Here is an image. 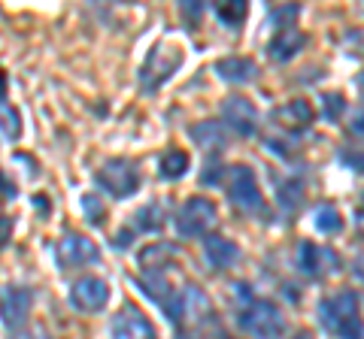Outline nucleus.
Listing matches in <instances>:
<instances>
[{
    "label": "nucleus",
    "instance_id": "6",
    "mask_svg": "<svg viewBox=\"0 0 364 339\" xmlns=\"http://www.w3.org/2000/svg\"><path fill=\"white\" fill-rule=\"evenodd\" d=\"M179 64H182V49L173 46V43H158L140 70V85L146 91H155V88H161L167 79L173 76Z\"/></svg>",
    "mask_w": 364,
    "mask_h": 339
},
{
    "label": "nucleus",
    "instance_id": "10",
    "mask_svg": "<svg viewBox=\"0 0 364 339\" xmlns=\"http://www.w3.org/2000/svg\"><path fill=\"white\" fill-rule=\"evenodd\" d=\"M31 306H33V294L21 285H9L4 294H0V318L9 330H21L31 318Z\"/></svg>",
    "mask_w": 364,
    "mask_h": 339
},
{
    "label": "nucleus",
    "instance_id": "17",
    "mask_svg": "<svg viewBox=\"0 0 364 339\" xmlns=\"http://www.w3.org/2000/svg\"><path fill=\"white\" fill-rule=\"evenodd\" d=\"M304 43H306V37H304L298 28H286V30H279L277 37H273V43L267 46V52H270L273 61L286 64V61H291L294 55L304 49Z\"/></svg>",
    "mask_w": 364,
    "mask_h": 339
},
{
    "label": "nucleus",
    "instance_id": "25",
    "mask_svg": "<svg viewBox=\"0 0 364 339\" xmlns=\"http://www.w3.org/2000/svg\"><path fill=\"white\" fill-rule=\"evenodd\" d=\"M0 137L9 140V143L21 137V118H18V112L9 106V104H4V100H0Z\"/></svg>",
    "mask_w": 364,
    "mask_h": 339
},
{
    "label": "nucleus",
    "instance_id": "12",
    "mask_svg": "<svg viewBox=\"0 0 364 339\" xmlns=\"http://www.w3.org/2000/svg\"><path fill=\"white\" fill-rule=\"evenodd\" d=\"M109 333H112V339H158L152 321L136 306H124L112 315Z\"/></svg>",
    "mask_w": 364,
    "mask_h": 339
},
{
    "label": "nucleus",
    "instance_id": "34",
    "mask_svg": "<svg viewBox=\"0 0 364 339\" xmlns=\"http://www.w3.org/2000/svg\"><path fill=\"white\" fill-rule=\"evenodd\" d=\"M0 191H6V194H16V188H13V185H6V182H4V176H0Z\"/></svg>",
    "mask_w": 364,
    "mask_h": 339
},
{
    "label": "nucleus",
    "instance_id": "29",
    "mask_svg": "<svg viewBox=\"0 0 364 339\" xmlns=\"http://www.w3.org/2000/svg\"><path fill=\"white\" fill-rule=\"evenodd\" d=\"M340 161H343L352 173H364V149H346L343 155H340Z\"/></svg>",
    "mask_w": 364,
    "mask_h": 339
},
{
    "label": "nucleus",
    "instance_id": "20",
    "mask_svg": "<svg viewBox=\"0 0 364 339\" xmlns=\"http://www.w3.org/2000/svg\"><path fill=\"white\" fill-rule=\"evenodd\" d=\"M277 197H279V206L291 216V212L301 206L304 182H301L298 176H282V179H277Z\"/></svg>",
    "mask_w": 364,
    "mask_h": 339
},
{
    "label": "nucleus",
    "instance_id": "2",
    "mask_svg": "<svg viewBox=\"0 0 364 339\" xmlns=\"http://www.w3.org/2000/svg\"><path fill=\"white\" fill-rule=\"evenodd\" d=\"M318 321L337 339H364V321H361V303L355 291H337L318 303Z\"/></svg>",
    "mask_w": 364,
    "mask_h": 339
},
{
    "label": "nucleus",
    "instance_id": "7",
    "mask_svg": "<svg viewBox=\"0 0 364 339\" xmlns=\"http://www.w3.org/2000/svg\"><path fill=\"white\" fill-rule=\"evenodd\" d=\"M213 318H215V312H213L210 297L195 285V282H186V285H182V294H179L176 315L170 321L182 324V327H203V324H210Z\"/></svg>",
    "mask_w": 364,
    "mask_h": 339
},
{
    "label": "nucleus",
    "instance_id": "11",
    "mask_svg": "<svg viewBox=\"0 0 364 339\" xmlns=\"http://www.w3.org/2000/svg\"><path fill=\"white\" fill-rule=\"evenodd\" d=\"M222 118H225V128H231L240 137H255L258 133V109L240 94H231L222 100Z\"/></svg>",
    "mask_w": 364,
    "mask_h": 339
},
{
    "label": "nucleus",
    "instance_id": "8",
    "mask_svg": "<svg viewBox=\"0 0 364 339\" xmlns=\"http://www.w3.org/2000/svg\"><path fill=\"white\" fill-rule=\"evenodd\" d=\"M294 264L306 279H322L331 276L340 269V255L328 245H316V243H298V252H294Z\"/></svg>",
    "mask_w": 364,
    "mask_h": 339
},
{
    "label": "nucleus",
    "instance_id": "27",
    "mask_svg": "<svg viewBox=\"0 0 364 339\" xmlns=\"http://www.w3.org/2000/svg\"><path fill=\"white\" fill-rule=\"evenodd\" d=\"M322 100H325V118H328V121H337V118L346 112V100H343V94H325Z\"/></svg>",
    "mask_w": 364,
    "mask_h": 339
},
{
    "label": "nucleus",
    "instance_id": "22",
    "mask_svg": "<svg viewBox=\"0 0 364 339\" xmlns=\"http://www.w3.org/2000/svg\"><path fill=\"white\" fill-rule=\"evenodd\" d=\"M188 164H191L188 152H182V149H167V152L161 155V161H158V170H161V179H179V176H186Z\"/></svg>",
    "mask_w": 364,
    "mask_h": 339
},
{
    "label": "nucleus",
    "instance_id": "9",
    "mask_svg": "<svg viewBox=\"0 0 364 339\" xmlns=\"http://www.w3.org/2000/svg\"><path fill=\"white\" fill-rule=\"evenodd\" d=\"M55 261L64 269H73V267H85V264H97L100 261V252L97 245L88 240L82 233H64L58 245H55Z\"/></svg>",
    "mask_w": 364,
    "mask_h": 339
},
{
    "label": "nucleus",
    "instance_id": "33",
    "mask_svg": "<svg viewBox=\"0 0 364 339\" xmlns=\"http://www.w3.org/2000/svg\"><path fill=\"white\" fill-rule=\"evenodd\" d=\"M355 228H358V233H364V194H361V203L355 209Z\"/></svg>",
    "mask_w": 364,
    "mask_h": 339
},
{
    "label": "nucleus",
    "instance_id": "18",
    "mask_svg": "<svg viewBox=\"0 0 364 339\" xmlns=\"http://www.w3.org/2000/svg\"><path fill=\"white\" fill-rule=\"evenodd\" d=\"M191 140H195L200 149H207V152H222V145L228 140V133H225V124L219 121H200L191 128Z\"/></svg>",
    "mask_w": 364,
    "mask_h": 339
},
{
    "label": "nucleus",
    "instance_id": "14",
    "mask_svg": "<svg viewBox=\"0 0 364 339\" xmlns=\"http://www.w3.org/2000/svg\"><path fill=\"white\" fill-rule=\"evenodd\" d=\"M270 118L277 121V128H282V130H306L316 118V109L310 106V100H289L286 106L273 109Z\"/></svg>",
    "mask_w": 364,
    "mask_h": 339
},
{
    "label": "nucleus",
    "instance_id": "15",
    "mask_svg": "<svg viewBox=\"0 0 364 339\" xmlns=\"http://www.w3.org/2000/svg\"><path fill=\"white\" fill-rule=\"evenodd\" d=\"M203 261H207L215 273H222V269L240 261V248H237V243L225 240V236H203Z\"/></svg>",
    "mask_w": 364,
    "mask_h": 339
},
{
    "label": "nucleus",
    "instance_id": "19",
    "mask_svg": "<svg viewBox=\"0 0 364 339\" xmlns=\"http://www.w3.org/2000/svg\"><path fill=\"white\" fill-rule=\"evenodd\" d=\"M164 216H167V209H164V203H146L143 209H136V216L131 218V230L134 233H140V230H158L164 224Z\"/></svg>",
    "mask_w": 364,
    "mask_h": 339
},
{
    "label": "nucleus",
    "instance_id": "21",
    "mask_svg": "<svg viewBox=\"0 0 364 339\" xmlns=\"http://www.w3.org/2000/svg\"><path fill=\"white\" fill-rule=\"evenodd\" d=\"M313 224H316L318 233L337 236L340 230H343V216H340V209L334 206V203H322V206H316V212H313Z\"/></svg>",
    "mask_w": 364,
    "mask_h": 339
},
{
    "label": "nucleus",
    "instance_id": "26",
    "mask_svg": "<svg viewBox=\"0 0 364 339\" xmlns=\"http://www.w3.org/2000/svg\"><path fill=\"white\" fill-rule=\"evenodd\" d=\"M82 212H85V221H91V224H104L107 206H104V200H100V197L85 194V197H82Z\"/></svg>",
    "mask_w": 364,
    "mask_h": 339
},
{
    "label": "nucleus",
    "instance_id": "13",
    "mask_svg": "<svg viewBox=\"0 0 364 339\" xmlns=\"http://www.w3.org/2000/svg\"><path fill=\"white\" fill-rule=\"evenodd\" d=\"M109 300V285L97 276H82L70 285V303L79 312H100Z\"/></svg>",
    "mask_w": 364,
    "mask_h": 339
},
{
    "label": "nucleus",
    "instance_id": "23",
    "mask_svg": "<svg viewBox=\"0 0 364 339\" xmlns=\"http://www.w3.org/2000/svg\"><path fill=\"white\" fill-rule=\"evenodd\" d=\"M176 255V248L170 245V243H155V245H146L143 252H140V267L143 269H158V267H164L170 257Z\"/></svg>",
    "mask_w": 364,
    "mask_h": 339
},
{
    "label": "nucleus",
    "instance_id": "32",
    "mask_svg": "<svg viewBox=\"0 0 364 339\" xmlns=\"http://www.w3.org/2000/svg\"><path fill=\"white\" fill-rule=\"evenodd\" d=\"M16 339H52V336L37 327V330H18V333H16Z\"/></svg>",
    "mask_w": 364,
    "mask_h": 339
},
{
    "label": "nucleus",
    "instance_id": "28",
    "mask_svg": "<svg viewBox=\"0 0 364 339\" xmlns=\"http://www.w3.org/2000/svg\"><path fill=\"white\" fill-rule=\"evenodd\" d=\"M264 145H267V152H270V155H279V157H291V155H294V143H291V140L267 137Z\"/></svg>",
    "mask_w": 364,
    "mask_h": 339
},
{
    "label": "nucleus",
    "instance_id": "5",
    "mask_svg": "<svg viewBox=\"0 0 364 339\" xmlns=\"http://www.w3.org/2000/svg\"><path fill=\"white\" fill-rule=\"evenodd\" d=\"M97 185L107 191L109 197L116 200H124L131 197L136 188H140V173H136V164L128 161V157H112V161H107L104 167L97 170Z\"/></svg>",
    "mask_w": 364,
    "mask_h": 339
},
{
    "label": "nucleus",
    "instance_id": "35",
    "mask_svg": "<svg viewBox=\"0 0 364 339\" xmlns=\"http://www.w3.org/2000/svg\"><path fill=\"white\" fill-rule=\"evenodd\" d=\"M294 339H313V333H306V330H301V333H294Z\"/></svg>",
    "mask_w": 364,
    "mask_h": 339
},
{
    "label": "nucleus",
    "instance_id": "16",
    "mask_svg": "<svg viewBox=\"0 0 364 339\" xmlns=\"http://www.w3.org/2000/svg\"><path fill=\"white\" fill-rule=\"evenodd\" d=\"M215 73L231 85H249L258 79V67L249 58H222V61H215Z\"/></svg>",
    "mask_w": 364,
    "mask_h": 339
},
{
    "label": "nucleus",
    "instance_id": "37",
    "mask_svg": "<svg viewBox=\"0 0 364 339\" xmlns=\"http://www.w3.org/2000/svg\"><path fill=\"white\" fill-rule=\"evenodd\" d=\"M210 339H231V336H228V333H222V330H219V333H213Z\"/></svg>",
    "mask_w": 364,
    "mask_h": 339
},
{
    "label": "nucleus",
    "instance_id": "30",
    "mask_svg": "<svg viewBox=\"0 0 364 339\" xmlns=\"http://www.w3.org/2000/svg\"><path fill=\"white\" fill-rule=\"evenodd\" d=\"M349 130L355 133V137H361L364 140V104L352 112V124H349Z\"/></svg>",
    "mask_w": 364,
    "mask_h": 339
},
{
    "label": "nucleus",
    "instance_id": "24",
    "mask_svg": "<svg viewBox=\"0 0 364 339\" xmlns=\"http://www.w3.org/2000/svg\"><path fill=\"white\" fill-rule=\"evenodd\" d=\"M213 13L219 16L222 25L237 28V25H243V18H246V13H249V6L243 4V0H234V4H215V6H213Z\"/></svg>",
    "mask_w": 364,
    "mask_h": 339
},
{
    "label": "nucleus",
    "instance_id": "3",
    "mask_svg": "<svg viewBox=\"0 0 364 339\" xmlns=\"http://www.w3.org/2000/svg\"><path fill=\"white\" fill-rule=\"evenodd\" d=\"M225 188L228 197L240 212H249V216H261L264 212V197H261V188L255 182V173L246 164H234L225 170Z\"/></svg>",
    "mask_w": 364,
    "mask_h": 339
},
{
    "label": "nucleus",
    "instance_id": "1",
    "mask_svg": "<svg viewBox=\"0 0 364 339\" xmlns=\"http://www.w3.org/2000/svg\"><path fill=\"white\" fill-rule=\"evenodd\" d=\"M237 324L252 339H279L286 333V318L277 303L249 294V285H237Z\"/></svg>",
    "mask_w": 364,
    "mask_h": 339
},
{
    "label": "nucleus",
    "instance_id": "4",
    "mask_svg": "<svg viewBox=\"0 0 364 339\" xmlns=\"http://www.w3.org/2000/svg\"><path fill=\"white\" fill-rule=\"evenodd\" d=\"M219 224V209L210 197H191L176 212V233L191 240V236H207Z\"/></svg>",
    "mask_w": 364,
    "mask_h": 339
},
{
    "label": "nucleus",
    "instance_id": "31",
    "mask_svg": "<svg viewBox=\"0 0 364 339\" xmlns=\"http://www.w3.org/2000/svg\"><path fill=\"white\" fill-rule=\"evenodd\" d=\"M9 236H13V218L0 216V248H4L9 243Z\"/></svg>",
    "mask_w": 364,
    "mask_h": 339
},
{
    "label": "nucleus",
    "instance_id": "36",
    "mask_svg": "<svg viewBox=\"0 0 364 339\" xmlns=\"http://www.w3.org/2000/svg\"><path fill=\"white\" fill-rule=\"evenodd\" d=\"M358 91H361V97H364V73L358 76Z\"/></svg>",
    "mask_w": 364,
    "mask_h": 339
}]
</instances>
